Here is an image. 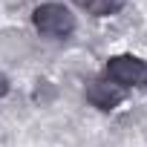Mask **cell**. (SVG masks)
I'll return each mask as SVG.
<instances>
[{
  "label": "cell",
  "mask_w": 147,
  "mask_h": 147,
  "mask_svg": "<svg viewBox=\"0 0 147 147\" xmlns=\"http://www.w3.org/2000/svg\"><path fill=\"white\" fill-rule=\"evenodd\" d=\"M32 23L40 35L46 38H55V40H63L75 32V15H72L66 6L61 3H40L35 6L32 12Z\"/></svg>",
  "instance_id": "1"
},
{
  "label": "cell",
  "mask_w": 147,
  "mask_h": 147,
  "mask_svg": "<svg viewBox=\"0 0 147 147\" xmlns=\"http://www.w3.org/2000/svg\"><path fill=\"white\" fill-rule=\"evenodd\" d=\"M107 78L124 90L147 87V61H141L136 55H115L107 61Z\"/></svg>",
  "instance_id": "2"
},
{
  "label": "cell",
  "mask_w": 147,
  "mask_h": 147,
  "mask_svg": "<svg viewBox=\"0 0 147 147\" xmlns=\"http://www.w3.org/2000/svg\"><path fill=\"white\" fill-rule=\"evenodd\" d=\"M124 95H127V90L118 87V84H113L110 78H95V81H90V87H87V101H90L92 107L104 110V113L115 110V107L124 101Z\"/></svg>",
  "instance_id": "3"
},
{
  "label": "cell",
  "mask_w": 147,
  "mask_h": 147,
  "mask_svg": "<svg viewBox=\"0 0 147 147\" xmlns=\"http://www.w3.org/2000/svg\"><path fill=\"white\" fill-rule=\"evenodd\" d=\"M72 3H78L81 9H87L95 18H107V15H115L121 9L124 0H72Z\"/></svg>",
  "instance_id": "4"
},
{
  "label": "cell",
  "mask_w": 147,
  "mask_h": 147,
  "mask_svg": "<svg viewBox=\"0 0 147 147\" xmlns=\"http://www.w3.org/2000/svg\"><path fill=\"white\" fill-rule=\"evenodd\" d=\"M6 92H9V78L3 75V72H0V98H3Z\"/></svg>",
  "instance_id": "5"
}]
</instances>
